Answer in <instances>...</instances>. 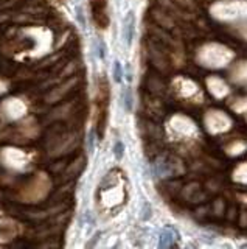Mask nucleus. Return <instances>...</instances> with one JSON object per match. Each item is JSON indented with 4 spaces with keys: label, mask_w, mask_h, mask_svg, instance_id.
<instances>
[{
    "label": "nucleus",
    "mask_w": 247,
    "mask_h": 249,
    "mask_svg": "<svg viewBox=\"0 0 247 249\" xmlns=\"http://www.w3.org/2000/svg\"><path fill=\"white\" fill-rule=\"evenodd\" d=\"M114 156L117 160H121L123 156H125V145H123V142H120V140H117L114 145Z\"/></svg>",
    "instance_id": "nucleus-4"
},
{
    "label": "nucleus",
    "mask_w": 247,
    "mask_h": 249,
    "mask_svg": "<svg viewBox=\"0 0 247 249\" xmlns=\"http://www.w3.org/2000/svg\"><path fill=\"white\" fill-rule=\"evenodd\" d=\"M123 106H125L126 112L132 111V106H134V101H132V90L129 88H126L123 90Z\"/></svg>",
    "instance_id": "nucleus-3"
},
{
    "label": "nucleus",
    "mask_w": 247,
    "mask_h": 249,
    "mask_svg": "<svg viewBox=\"0 0 247 249\" xmlns=\"http://www.w3.org/2000/svg\"><path fill=\"white\" fill-rule=\"evenodd\" d=\"M98 54H99V58H104L106 56V44L103 41H98Z\"/></svg>",
    "instance_id": "nucleus-8"
},
{
    "label": "nucleus",
    "mask_w": 247,
    "mask_h": 249,
    "mask_svg": "<svg viewBox=\"0 0 247 249\" xmlns=\"http://www.w3.org/2000/svg\"><path fill=\"white\" fill-rule=\"evenodd\" d=\"M87 146H89V151H90V153L94 151V148H95V134H94V131H90V132H89Z\"/></svg>",
    "instance_id": "nucleus-7"
},
{
    "label": "nucleus",
    "mask_w": 247,
    "mask_h": 249,
    "mask_svg": "<svg viewBox=\"0 0 247 249\" xmlns=\"http://www.w3.org/2000/svg\"><path fill=\"white\" fill-rule=\"evenodd\" d=\"M173 229H164L160 233V248H168V246H176L173 243Z\"/></svg>",
    "instance_id": "nucleus-2"
},
{
    "label": "nucleus",
    "mask_w": 247,
    "mask_h": 249,
    "mask_svg": "<svg viewBox=\"0 0 247 249\" xmlns=\"http://www.w3.org/2000/svg\"><path fill=\"white\" fill-rule=\"evenodd\" d=\"M134 33H135V16L132 11H129L125 18V22H123V37H125V42L128 45L132 44Z\"/></svg>",
    "instance_id": "nucleus-1"
},
{
    "label": "nucleus",
    "mask_w": 247,
    "mask_h": 249,
    "mask_svg": "<svg viewBox=\"0 0 247 249\" xmlns=\"http://www.w3.org/2000/svg\"><path fill=\"white\" fill-rule=\"evenodd\" d=\"M149 218H151V206H149V202H145L143 210H142V220L148 221Z\"/></svg>",
    "instance_id": "nucleus-6"
},
{
    "label": "nucleus",
    "mask_w": 247,
    "mask_h": 249,
    "mask_svg": "<svg viewBox=\"0 0 247 249\" xmlns=\"http://www.w3.org/2000/svg\"><path fill=\"white\" fill-rule=\"evenodd\" d=\"M99 235H101V233H99V232H98V233H97V235L94 237V241H92V243H89L87 246H95V243H97V241H98V237H99Z\"/></svg>",
    "instance_id": "nucleus-9"
},
{
    "label": "nucleus",
    "mask_w": 247,
    "mask_h": 249,
    "mask_svg": "<svg viewBox=\"0 0 247 249\" xmlns=\"http://www.w3.org/2000/svg\"><path fill=\"white\" fill-rule=\"evenodd\" d=\"M114 80H115V83H120L123 80V69H121L120 61L114 62Z\"/></svg>",
    "instance_id": "nucleus-5"
},
{
    "label": "nucleus",
    "mask_w": 247,
    "mask_h": 249,
    "mask_svg": "<svg viewBox=\"0 0 247 249\" xmlns=\"http://www.w3.org/2000/svg\"><path fill=\"white\" fill-rule=\"evenodd\" d=\"M244 248H247V245H244Z\"/></svg>",
    "instance_id": "nucleus-10"
}]
</instances>
